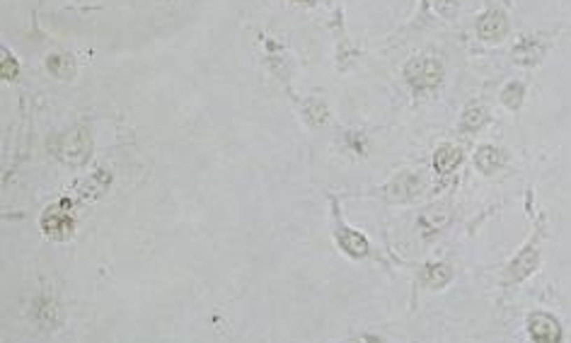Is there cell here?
<instances>
[{"label":"cell","mask_w":571,"mask_h":343,"mask_svg":"<svg viewBox=\"0 0 571 343\" xmlns=\"http://www.w3.org/2000/svg\"><path fill=\"white\" fill-rule=\"evenodd\" d=\"M474 162H477V167L484 174H491V172H496L501 165H504V152H501L499 147L482 145L477 150V155H474Z\"/></svg>","instance_id":"obj_10"},{"label":"cell","mask_w":571,"mask_h":343,"mask_svg":"<svg viewBox=\"0 0 571 343\" xmlns=\"http://www.w3.org/2000/svg\"><path fill=\"white\" fill-rule=\"evenodd\" d=\"M501 99H504V104L509 109H518L523 102V85L521 82H509L504 87V92H501Z\"/></svg>","instance_id":"obj_15"},{"label":"cell","mask_w":571,"mask_h":343,"mask_svg":"<svg viewBox=\"0 0 571 343\" xmlns=\"http://www.w3.org/2000/svg\"><path fill=\"white\" fill-rule=\"evenodd\" d=\"M537 263H540V254H537L535 247H528V249H523L521 254H518L514 261H511V266L506 268V276H504L506 283H521V281H526V278L537 268Z\"/></svg>","instance_id":"obj_6"},{"label":"cell","mask_w":571,"mask_h":343,"mask_svg":"<svg viewBox=\"0 0 571 343\" xmlns=\"http://www.w3.org/2000/svg\"><path fill=\"white\" fill-rule=\"evenodd\" d=\"M0 61H3V78L5 80H13L15 75H17V61H15L13 56H8L3 51V56H0Z\"/></svg>","instance_id":"obj_17"},{"label":"cell","mask_w":571,"mask_h":343,"mask_svg":"<svg viewBox=\"0 0 571 343\" xmlns=\"http://www.w3.org/2000/svg\"><path fill=\"white\" fill-rule=\"evenodd\" d=\"M542 54H544L542 39H537V36H526L514 49V61L521 63V66H533V63L540 61Z\"/></svg>","instance_id":"obj_7"},{"label":"cell","mask_w":571,"mask_h":343,"mask_svg":"<svg viewBox=\"0 0 571 343\" xmlns=\"http://www.w3.org/2000/svg\"><path fill=\"white\" fill-rule=\"evenodd\" d=\"M337 240H339V247L346 254H351V256H366V251H368V242H366V237L363 235H358V232H353V230H348V228H344V225H339L337 228Z\"/></svg>","instance_id":"obj_9"},{"label":"cell","mask_w":571,"mask_h":343,"mask_svg":"<svg viewBox=\"0 0 571 343\" xmlns=\"http://www.w3.org/2000/svg\"><path fill=\"white\" fill-rule=\"evenodd\" d=\"M56 155L61 157L63 162H71V165H80V162L87 160L90 155V138L83 131H71V133L61 136L56 143Z\"/></svg>","instance_id":"obj_2"},{"label":"cell","mask_w":571,"mask_h":343,"mask_svg":"<svg viewBox=\"0 0 571 343\" xmlns=\"http://www.w3.org/2000/svg\"><path fill=\"white\" fill-rule=\"evenodd\" d=\"M421 278H424V283L433 288H443L448 281L453 278V271L446 266V263H431V266L424 268V273H421Z\"/></svg>","instance_id":"obj_13"},{"label":"cell","mask_w":571,"mask_h":343,"mask_svg":"<svg viewBox=\"0 0 571 343\" xmlns=\"http://www.w3.org/2000/svg\"><path fill=\"white\" fill-rule=\"evenodd\" d=\"M71 203L61 200L58 205H51L44 215H41V228L51 237H68L73 232V218L68 215Z\"/></svg>","instance_id":"obj_3"},{"label":"cell","mask_w":571,"mask_h":343,"mask_svg":"<svg viewBox=\"0 0 571 343\" xmlns=\"http://www.w3.org/2000/svg\"><path fill=\"white\" fill-rule=\"evenodd\" d=\"M484 124H486V109L479 107V104H470L463 114V121H460L463 131H477L482 129Z\"/></svg>","instance_id":"obj_14"},{"label":"cell","mask_w":571,"mask_h":343,"mask_svg":"<svg viewBox=\"0 0 571 343\" xmlns=\"http://www.w3.org/2000/svg\"><path fill=\"white\" fill-rule=\"evenodd\" d=\"M305 109H308L305 114H308V119H310V124H313V126H320V124H325V121H327V107L322 102H308V107H305Z\"/></svg>","instance_id":"obj_16"},{"label":"cell","mask_w":571,"mask_h":343,"mask_svg":"<svg viewBox=\"0 0 571 343\" xmlns=\"http://www.w3.org/2000/svg\"><path fill=\"white\" fill-rule=\"evenodd\" d=\"M477 31L484 41H501L509 34V17L504 10H486L477 22Z\"/></svg>","instance_id":"obj_4"},{"label":"cell","mask_w":571,"mask_h":343,"mask_svg":"<svg viewBox=\"0 0 571 343\" xmlns=\"http://www.w3.org/2000/svg\"><path fill=\"white\" fill-rule=\"evenodd\" d=\"M353 343H383V341L375 339V336H361V339H356Z\"/></svg>","instance_id":"obj_18"},{"label":"cell","mask_w":571,"mask_h":343,"mask_svg":"<svg viewBox=\"0 0 571 343\" xmlns=\"http://www.w3.org/2000/svg\"><path fill=\"white\" fill-rule=\"evenodd\" d=\"M528 326H530V336L535 343H559V339H562V326L549 314H533L528 319Z\"/></svg>","instance_id":"obj_5"},{"label":"cell","mask_w":571,"mask_h":343,"mask_svg":"<svg viewBox=\"0 0 571 343\" xmlns=\"http://www.w3.org/2000/svg\"><path fill=\"white\" fill-rule=\"evenodd\" d=\"M460 160H463V152H460L456 145H443V147H438V150H436L433 167H436L441 174H448L460 165Z\"/></svg>","instance_id":"obj_11"},{"label":"cell","mask_w":571,"mask_h":343,"mask_svg":"<svg viewBox=\"0 0 571 343\" xmlns=\"http://www.w3.org/2000/svg\"><path fill=\"white\" fill-rule=\"evenodd\" d=\"M416 191H419V179L409 172L400 174V177L388 187V196L393 200H409L416 196Z\"/></svg>","instance_id":"obj_8"},{"label":"cell","mask_w":571,"mask_h":343,"mask_svg":"<svg viewBox=\"0 0 571 343\" xmlns=\"http://www.w3.org/2000/svg\"><path fill=\"white\" fill-rule=\"evenodd\" d=\"M404 75L416 92H431L443 78V63L436 56H416L404 66Z\"/></svg>","instance_id":"obj_1"},{"label":"cell","mask_w":571,"mask_h":343,"mask_svg":"<svg viewBox=\"0 0 571 343\" xmlns=\"http://www.w3.org/2000/svg\"><path fill=\"white\" fill-rule=\"evenodd\" d=\"M46 66H49V71L54 73L58 80H71L73 73H76V63H73V58L66 54H54L49 61H46Z\"/></svg>","instance_id":"obj_12"}]
</instances>
